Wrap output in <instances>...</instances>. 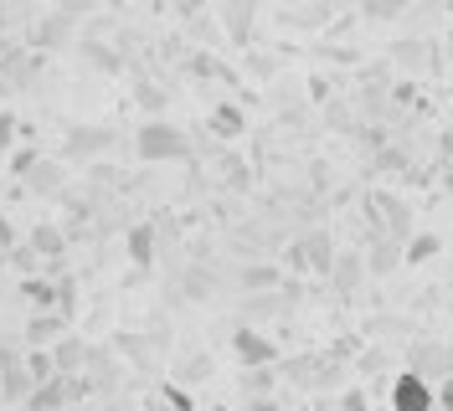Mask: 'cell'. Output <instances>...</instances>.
<instances>
[{
	"mask_svg": "<svg viewBox=\"0 0 453 411\" xmlns=\"http://www.w3.org/2000/svg\"><path fill=\"white\" fill-rule=\"evenodd\" d=\"M124 247H129V257L140 263V268H150L155 263V226H129V237H124Z\"/></svg>",
	"mask_w": 453,
	"mask_h": 411,
	"instance_id": "obj_12",
	"label": "cell"
},
{
	"mask_svg": "<svg viewBox=\"0 0 453 411\" xmlns=\"http://www.w3.org/2000/svg\"><path fill=\"white\" fill-rule=\"evenodd\" d=\"M36 160H42L36 149H21V155H11V175H27V170H31Z\"/></svg>",
	"mask_w": 453,
	"mask_h": 411,
	"instance_id": "obj_27",
	"label": "cell"
},
{
	"mask_svg": "<svg viewBox=\"0 0 453 411\" xmlns=\"http://www.w3.org/2000/svg\"><path fill=\"white\" fill-rule=\"evenodd\" d=\"M31 385L36 381L27 376V360L11 355V345H0V396H5V401H27Z\"/></svg>",
	"mask_w": 453,
	"mask_h": 411,
	"instance_id": "obj_5",
	"label": "cell"
},
{
	"mask_svg": "<svg viewBox=\"0 0 453 411\" xmlns=\"http://www.w3.org/2000/svg\"><path fill=\"white\" fill-rule=\"evenodd\" d=\"M407 365H412V376L438 381V376H453V350H443V345H412Z\"/></svg>",
	"mask_w": 453,
	"mask_h": 411,
	"instance_id": "obj_7",
	"label": "cell"
},
{
	"mask_svg": "<svg viewBox=\"0 0 453 411\" xmlns=\"http://www.w3.org/2000/svg\"><path fill=\"white\" fill-rule=\"evenodd\" d=\"M11 252H16V268H21V273H31V263H36V252H31V247H11Z\"/></svg>",
	"mask_w": 453,
	"mask_h": 411,
	"instance_id": "obj_30",
	"label": "cell"
},
{
	"mask_svg": "<svg viewBox=\"0 0 453 411\" xmlns=\"http://www.w3.org/2000/svg\"><path fill=\"white\" fill-rule=\"evenodd\" d=\"M340 411H366V396H361L356 385H345V391H340Z\"/></svg>",
	"mask_w": 453,
	"mask_h": 411,
	"instance_id": "obj_25",
	"label": "cell"
},
{
	"mask_svg": "<svg viewBox=\"0 0 453 411\" xmlns=\"http://www.w3.org/2000/svg\"><path fill=\"white\" fill-rule=\"evenodd\" d=\"M449 195H453V175H449Z\"/></svg>",
	"mask_w": 453,
	"mask_h": 411,
	"instance_id": "obj_33",
	"label": "cell"
},
{
	"mask_svg": "<svg viewBox=\"0 0 453 411\" xmlns=\"http://www.w3.org/2000/svg\"><path fill=\"white\" fill-rule=\"evenodd\" d=\"M134 149H140L144 164H170V160H186V134L175 129V124H160V118H150L140 124V134H134Z\"/></svg>",
	"mask_w": 453,
	"mask_h": 411,
	"instance_id": "obj_1",
	"label": "cell"
},
{
	"mask_svg": "<svg viewBox=\"0 0 453 411\" xmlns=\"http://www.w3.org/2000/svg\"><path fill=\"white\" fill-rule=\"evenodd\" d=\"M392 411H438V391H433V381L412 376V370H402V376L392 381Z\"/></svg>",
	"mask_w": 453,
	"mask_h": 411,
	"instance_id": "obj_2",
	"label": "cell"
},
{
	"mask_svg": "<svg viewBox=\"0 0 453 411\" xmlns=\"http://www.w3.org/2000/svg\"><path fill=\"white\" fill-rule=\"evenodd\" d=\"M396 263H402V242H396V237H381V242H376V252H371V273H392Z\"/></svg>",
	"mask_w": 453,
	"mask_h": 411,
	"instance_id": "obj_14",
	"label": "cell"
},
{
	"mask_svg": "<svg viewBox=\"0 0 453 411\" xmlns=\"http://www.w3.org/2000/svg\"><path fill=\"white\" fill-rule=\"evenodd\" d=\"M11 144H16V113H0V160L11 155Z\"/></svg>",
	"mask_w": 453,
	"mask_h": 411,
	"instance_id": "obj_23",
	"label": "cell"
},
{
	"mask_svg": "<svg viewBox=\"0 0 453 411\" xmlns=\"http://www.w3.org/2000/svg\"><path fill=\"white\" fill-rule=\"evenodd\" d=\"M206 129H211L217 139H242L248 118H242V109H237V103H217V109H211V118H206Z\"/></svg>",
	"mask_w": 453,
	"mask_h": 411,
	"instance_id": "obj_10",
	"label": "cell"
},
{
	"mask_svg": "<svg viewBox=\"0 0 453 411\" xmlns=\"http://www.w3.org/2000/svg\"><path fill=\"white\" fill-rule=\"evenodd\" d=\"M27 376H31L36 385L52 381V376H57V370H52V355H47V350H31V355H27Z\"/></svg>",
	"mask_w": 453,
	"mask_h": 411,
	"instance_id": "obj_21",
	"label": "cell"
},
{
	"mask_svg": "<svg viewBox=\"0 0 453 411\" xmlns=\"http://www.w3.org/2000/svg\"><path fill=\"white\" fill-rule=\"evenodd\" d=\"M330 118H335L330 129H350V109H340V103H330Z\"/></svg>",
	"mask_w": 453,
	"mask_h": 411,
	"instance_id": "obj_31",
	"label": "cell"
},
{
	"mask_svg": "<svg viewBox=\"0 0 453 411\" xmlns=\"http://www.w3.org/2000/svg\"><path fill=\"white\" fill-rule=\"evenodd\" d=\"M335 288L340 293H356V283H361V273H366V263H361V252H345V257H335Z\"/></svg>",
	"mask_w": 453,
	"mask_h": 411,
	"instance_id": "obj_13",
	"label": "cell"
},
{
	"mask_svg": "<svg viewBox=\"0 0 453 411\" xmlns=\"http://www.w3.org/2000/svg\"><path fill=\"white\" fill-rule=\"evenodd\" d=\"M438 247H443V242H438L433 232H418V237H407V252H402V263H427Z\"/></svg>",
	"mask_w": 453,
	"mask_h": 411,
	"instance_id": "obj_19",
	"label": "cell"
},
{
	"mask_svg": "<svg viewBox=\"0 0 453 411\" xmlns=\"http://www.w3.org/2000/svg\"><path fill=\"white\" fill-rule=\"evenodd\" d=\"M299 263H304V268H310V273H330V268H335V242H330V232H319V226H314V232H304V237H299Z\"/></svg>",
	"mask_w": 453,
	"mask_h": 411,
	"instance_id": "obj_4",
	"label": "cell"
},
{
	"mask_svg": "<svg viewBox=\"0 0 453 411\" xmlns=\"http://www.w3.org/2000/svg\"><path fill=\"white\" fill-rule=\"evenodd\" d=\"M248 411H279V407H273L268 396H263V401H257V396H253V401H248Z\"/></svg>",
	"mask_w": 453,
	"mask_h": 411,
	"instance_id": "obj_32",
	"label": "cell"
},
{
	"mask_svg": "<svg viewBox=\"0 0 453 411\" xmlns=\"http://www.w3.org/2000/svg\"><path fill=\"white\" fill-rule=\"evenodd\" d=\"M232 355L242 360L248 370L273 365V339H268V334H257L253 324H237V329H232Z\"/></svg>",
	"mask_w": 453,
	"mask_h": 411,
	"instance_id": "obj_3",
	"label": "cell"
},
{
	"mask_svg": "<svg viewBox=\"0 0 453 411\" xmlns=\"http://www.w3.org/2000/svg\"><path fill=\"white\" fill-rule=\"evenodd\" d=\"M407 5H412V0H361V16H366V21H396Z\"/></svg>",
	"mask_w": 453,
	"mask_h": 411,
	"instance_id": "obj_18",
	"label": "cell"
},
{
	"mask_svg": "<svg viewBox=\"0 0 453 411\" xmlns=\"http://www.w3.org/2000/svg\"><path fill=\"white\" fill-rule=\"evenodd\" d=\"M376 211H381V221H387V237H412V211L396 201V195H376Z\"/></svg>",
	"mask_w": 453,
	"mask_h": 411,
	"instance_id": "obj_9",
	"label": "cell"
},
{
	"mask_svg": "<svg viewBox=\"0 0 453 411\" xmlns=\"http://www.w3.org/2000/svg\"><path fill=\"white\" fill-rule=\"evenodd\" d=\"M62 36H67V21H47V27L36 31V42H42V47H57Z\"/></svg>",
	"mask_w": 453,
	"mask_h": 411,
	"instance_id": "obj_24",
	"label": "cell"
},
{
	"mask_svg": "<svg viewBox=\"0 0 453 411\" xmlns=\"http://www.w3.org/2000/svg\"><path fill=\"white\" fill-rule=\"evenodd\" d=\"M175 376H180V381H206V376H211V360H206V355H191L180 370H175Z\"/></svg>",
	"mask_w": 453,
	"mask_h": 411,
	"instance_id": "obj_22",
	"label": "cell"
},
{
	"mask_svg": "<svg viewBox=\"0 0 453 411\" xmlns=\"http://www.w3.org/2000/svg\"><path fill=\"white\" fill-rule=\"evenodd\" d=\"M88 52V62H98V67H119V57L109 52V47H83Z\"/></svg>",
	"mask_w": 453,
	"mask_h": 411,
	"instance_id": "obj_28",
	"label": "cell"
},
{
	"mask_svg": "<svg viewBox=\"0 0 453 411\" xmlns=\"http://www.w3.org/2000/svg\"><path fill=\"white\" fill-rule=\"evenodd\" d=\"M47 355H52V370H57V376H78V370H83V360H88V345L78 339V334H62Z\"/></svg>",
	"mask_w": 453,
	"mask_h": 411,
	"instance_id": "obj_8",
	"label": "cell"
},
{
	"mask_svg": "<svg viewBox=\"0 0 453 411\" xmlns=\"http://www.w3.org/2000/svg\"><path fill=\"white\" fill-rule=\"evenodd\" d=\"M165 407L170 411H191V396H186L180 385H165Z\"/></svg>",
	"mask_w": 453,
	"mask_h": 411,
	"instance_id": "obj_26",
	"label": "cell"
},
{
	"mask_svg": "<svg viewBox=\"0 0 453 411\" xmlns=\"http://www.w3.org/2000/svg\"><path fill=\"white\" fill-rule=\"evenodd\" d=\"M31 252H42V257H57V252H62V232H57L52 221L31 226Z\"/></svg>",
	"mask_w": 453,
	"mask_h": 411,
	"instance_id": "obj_16",
	"label": "cell"
},
{
	"mask_svg": "<svg viewBox=\"0 0 453 411\" xmlns=\"http://www.w3.org/2000/svg\"><path fill=\"white\" fill-rule=\"evenodd\" d=\"M237 283H242V293H273L279 288V273L273 268H242Z\"/></svg>",
	"mask_w": 453,
	"mask_h": 411,
	"instance_id": "obj_15",
	"label": "cell"
},
{
	"mask_svg": "<svg viewBox=\"0 0 453 411\" xmlns=\"http://www.w3.org/2000/svg\"><path fill=\"white\" fill-rule=\"evenodd\" d=\"M11 247H16V226L5 221V211H0V252H11Z\"/></svg>",
	"mask_w": 453,
	"mask_h": 411,
	"instance_id": "obj_29",
	"label": "cell"
},
{
	"mask_svg": "<svg viewBox=\"0 0 453 411\" xmlns=\"http://www.w3.org/2000/svg\"><path fill=\"white\" fill-rule=\"evenodd\" d=\"M21 299H31L36 308H57V283H47V278H27V283H21Z\"/></svg>",
	"mask_w": 453,
	"mask_h": 411,
	"instance_id": "obj_17",
	"label": "cell"
},
{
	"mask_svg": "<svg viewBox=\"0 0 453 411\" xmlns=\"http://www.w3.org/2000/svg\"><path fill=\"white\" fill-rule=\"evenodd\" d=\"M27 175H31V191H42V195L62 186V170H57V164H47V160H36V164L27 170Z\"/></svg>",
	"mask_w": 453,
	"mask_h": 411,
	"instance_id": "obj_20",
	"label": "cell"
},
{
	"mask_svg": "<svg viewBox=\"0 0 453 411\" xmlns=\"http://www.w3.org/2000/svg\"><path fill=\"white\" fill-rule=\"evenodd\" d=\"M113 144V129H73L67 134V155L78 160V155H98V149H109Z\"/></svg>",
	"mask_w": 453,
	"mask_h": 411,
	"instance_id": "obj_11",
	"label": "cell"
},
{
	"mask_svg": "<svg viewBox=\"0 0 453 411\" xmlns=\"http://www.w3.org/2000/svg\"><path fill=\"white\" fill-rule=\"evenodd\" d=\"M62 334H67V319H62L57 308H36V314L27 319V345L31 350H52Z\"/></svg>",
	"mask_w": 453,
	"mask_h": 411,
	"instance_id": "obj_6",
	"label": "cell"
}]
</instances>
